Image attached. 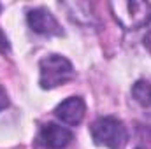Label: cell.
<instances>
[{
  "label": "cell",
  "instance_id": "1",
  "mask_svg": "<svg viewBox=\"0 0 151 149\" xmlns=\"http://www.w3.org/2000/svg\"><path fill=\"white\" fill-rule=\"evenodd\" d=\"M91 137L95 144L109 149H123L128 142V132L121 119L114 116L99 117L91 125Z\"/></svg>",
  "mask_w": 151,
  "mask_h": 149
},
{
  "label": "cell",
  "instance_id": "2",
  "mask_svg": "<svg viewBox=\"0 0 151 149\" xmlns=\"http://www.w3.org/2000/svg\"><path fill=\"white\" fill-rule=\"evenodd\" d=\"M39 70H40V88L44 90H53L74 77V67L72 63L62 56V54H47L39 62Z\"/></svg>",
  "mask_w": 151,
  "mask_h": 149
},
{
  "label": "cell",
  "instance_id": "3",
  "mask_svg": "<svg viewBox=\"0 0 151 149\" xmlns=\"http://www.w3.org/2000/svg\"><path fill=\"white\" fill-rule=\"evenodd\" d=\"M111 9L118 23L127 30L141 28L151 19V5L148 2H113Z\"/></svg>",
  "mask_w": 151,
  "mask_h": 149
},
{
  "label": "cell",
  "instance_id": "4",
  "mask_svg": "<svg viewBox=\"0 0 151 149\" xmlns=\"http://www.w3.org/2000/svg\"><path fill=\"white\" fill-rule=\"evenodd\" d=\"M74 139L72 132L56 123H46L39 130V142L47 149H63Z\"/></svg>",
  "mask_w": 151,
  "mask_h": 149
},
{
  "label": "cell",
  "instance_id": "5",
  "mask_svg": "<svg viewBox=\"0 0 151 149\" xmlns=\"http://www.w3.org/2000/svg\"><path fill=\"white\" fill-rule=\"evenodd\" d=\"M27 21L30 25V28L40 34V35H62V27L56 21V18L44 7H37L28 11L27 14Z\"/></svg>",
  "mask_w": 151,
  "mask_h": 149
},
{
  "label": "cell",
  "instance_id": "6",
  "mask_svg": "<svg viewBox=\"0 0 151 149\" xmlns=\"http://www.w3.org/2000/svg\"><path fill=\"white\" fill-rule=\"evenodd\" d=\"M56 117L65 123V125H70L76 126L79 125L83 119H84V114H86V104L81 97H69L67 100H63L62 104L56 105L55 109Z\"/></svg>",
  "mask_w": 151,
  "mask_h": 149
},
{
  "label": "cell",
  "instance_id": "7",
  "mask_svg": "<svg viewBox=\"0 0 151 149\" xmlns=\"http://www.w3.org/2000/svg\"><path fill=\"white\" fill-rule=\"evenodd\" d=\"M132 97L142 107H151V82L146 79H139L132 86Z\"/></svg>",
  "mask_w": 151,
  "mask_h": 149
},
{
  "label": "cell",
  "instance_id": "8",
  "mask_svg": "<svg viewBox=\"0 0 151 149\" xmlns=\"http://www.w3.org/2000/svg\"><path fill=\"white\" fill-rule=\"evenodd\" d=\"M9 49H11V44L5 37V34L0 30V53H9Z\"/></svg>",
  "mask_w": 151,
  "mask_h": 149
},
{
  "label": "cell",
  "instance_id": "9",
  "mask_svg": "<svg viewBox=\"0 0 151 149\" xmlns=\"http://www.w3.org/2000/svg\"><path fill=\"white\" fill-rule=\"evenodd\" d=\"M7 107H9V97H7L5 90L0 86V112L4 111V109H7Z\"/></svg>",
  "mask_w": 151,
  "mask_h": 149
},
{
  "label": "cell",
  "instance_id": "10",
  "mask_svg": "<svg viewBox=\"0 0 151 149\" xmlns=\"http://www.w3.org/2000/svg\"><path fill=\"white\" fill-rule=\"evenodd\" d=\"M0 11H2V5H0Z\"/></svg>",
  "mask_w": 151,
  "mask_h": 149
}]
</instances>
